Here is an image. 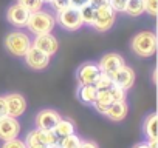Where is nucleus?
<instances>
[{"mask_svg":"<svg viewBox=\"0 0 158 148\" xmlns=\"http://www.w3.org/2000/svg\"><path fill=\"white\" fill-rule=\"evenodd\" d=\"M56 26V17L47 11H34L30 13L28 22H27V28L30 29V33L33 34H45V33H51Z\"/></svg>","mask_w":158,"mask_h":148,"instance_id":"2","label":"nucleus"},{"mask_svg":"<svg viewBox=\"0 0 158 148\" xmlns=\"http://www.w3.org/2000/svg\"><path fill=\"white\" fill-rule=\"evenodd\" d=\"M144 3V13H147L150 17H155L158 13V0H143Z\"/></svg>","mask_w":158,"mask_h":148,"instance_id":"25","label":"nucleus"},{"mask_svg":"<svg viewBox=\"0 0 158 148\" xmlns=\"http://www.w3.org/2000/svg\"><path fill=\"white\" fill-rule=\"evenodd\" d=\"M113 85H115V84H113L112 77L109 76V74H104V72H101V76L98 77V80H96V84H95V87H96L98 90H110Z\"/></svg>","mask_w":158,"mask_h":148,"instance_id":"24","label":"nucleus"},{"mask_svg":"<svg viewBox=\"0 0 158 148\" xmlns=\"http://www.w3.org/2000/svg\"><path fill=\"white\" fill-rule=\"evenodd\" d=\"M3 116H8V110H6V102H5V97L0 96V117Z\"/></svg>","mask_w":158,"mask_h":148,"instance_id":"32","label":"nucleus"},{"mask_svg":"<svg viewBox=\"0 0 158 148\" xmlns=\"http://www.w3.org/2000/svg\"><path fill=\"white\" fill-rule=\"evenodd\" d=\"M28 17H30V11L19 3H14L6 10V20L16 28H25Z\"/></svg>","mask_w":158,"mask_h":148,"instance_id":"13","label":"nucleus"},{"mask_svg":"<svg viewBox=\"0 0 158 148\" xmlns=\"http://www.w3.org/2000/svg\"><path fill=\"white\" fill-rule=\"evenodd\" d=\"M112 94H113L115 100H126V97H127V91L123 90L121 87H116V85L112 87Z\"/></svg>","mask_w":158,"mask_h":148,"instance_id":"28","label":"nucleus"},{"mask_svg":"<svg viewBox=\"0 0 158 148\" xmlns=\"http://www.w3.org/2000/svg\"><path fill=\"white\" fill-rule=\"evenodd\" d=\"M31 45H33V42H31L30 36L23 31H13V33H8L5 37L6 51L16 57H23Z\"/></svg>","mask_w":158,"mask_h":148,"instance_id":"3","label":"nucleus"},{"mask_svg":"<svg viewBox=\"0 0 158 148\" xmlns=\"http://www.w3.org/2000/svg\"><path fill=\"white\" fill-rule=\"evenodd\" d=\"M126 62H124V57L118 53H107L104 54L99 62H98V66L101 69V72L104 74H109V76H112V74L115 71H118L121 66H124Z\"/></svg>","mask_w":158,"mask_h":148,"instance_id":"9","label":"nucleus"},{"mask_svg":"<svg viewBox=\"0 0 158 148\" xmlns=\"http://www.w3.org/2000/svg\"><path fill=\"white\" fill-rule=\"evenodd\" d=\"M60 116L57 111L54 110H40L36 117H34V123H36V128H40V130H53L56 127V123L59 122Z\"/></svg>","mask_w":158,"mask_h":148,"instance_id":"15","label":"nucleus"},{"mask_svg":"<svg viewBox=\"0 0 158 148\" xmlns=\"http://www.w3.org/2000/svg\"><path fill=\"white\" fill-rule=\"evenodd\" d=\"M79 11H81L82 22H84L85 25H90V26H92L93 19H95V8H93L90 3H87V5H84L82 8H79Z\"/></svg>","mask_w":158,"mask_h":148,"instance_id":"22","label":"nucleus"},{"mask_svg":"<svg viewBox=\"0 0 158 148\" xmlns=\"http://www.w3.org/2000/svg\"><path fill=\"white\" fill-rule=\"evenodd\" d=\"M50 148H60V146H59V145H57V143H54V145H51V146H50Z\"/></svg>","mask_w":158,"mask_h":148,"instance_id":"36","label":"nucleus"},{"mask_svg":"<svg viewBox=\"0 0 158 148\" xmlns=\"http://www.w3.org/2000/svg\"><path fill=\"white\" fill-rule=\"evenodd\" d=\"M28 148H50V146H47V145H31Z\"/></svg>","mask_w":158,"mask_h":148,"instance_id":"35","label":"nucleus"},{"mask_svg":"<svg viewBox=\"0 0 158 148\" xmlns=\"http://www.w3.org/2000/svg\"><path fill=\"white\" fill-rule=\"evenodd\" d=\"M25 63L31 68V69H36V71H40V69H45L48 65H50V56L42 53L40 49H37L36 46H30V49L25 53Z\"/></svg>","mask_w":158,"mask_h":148,"instance_id":"8","label":"nucleus"},{"mask_svg":"<svg viewBox=\"0 0 158 148\" xmlns=\"http://www.w3.org/2000/svg\"><path fill=\"white\" fill-rule=\"evenodd\" d=\"M112 80H113V84L116 85V87H121L123 90H130L132 87H133V84H135V71L130 68V66H127V65H124V66H121L118 71H115L113 74H112Z\"/></svg>","mask_w":158,"mask_h":148,"instance_id":"12","label":"nucleus"},{"mask_svg":"<svg viewBox=\"0 0 158 148\" xmlns=\"http://www.w3.org/2000/svg\"><path fill=\"white\" fill-rule=\"evenodd\" d=\"M156 123H158V117L156 113H149L143 122V133L146 136V139L150 140H156Z\"/></svg>","mask_w":158,"mask_h":148,"instance_id":"17","label":"nucleus"},{"mask_svg":"<svg viewBox=\"0 0 158 148\" xmlns=\"http://www.w3.org/2000/svg\"><path fill=\"white\" fill-rule=\"evenodd\" d=\"M99 76H101V69H99L98 63H92V62L81 65L76 71V77H77L79 85H95Z\"/></svg>","mask_w":158,"mask_h":148,"instance_id":"7","label":"nucleus"},{"mask_svg":"<svg viewBox=\"0 0 158 148\" xmlns=\"http://www.w3.org/2000/svg\"><path fill=\"white\" fill-rule=\"evenodd\" d=\"M2 148H28V146H27L25 140H20V139L14 137V139H11V140H6V142L2 145Z\"/></svg>","mask_w":158,"mask_h":148,"instance_id":"26","label":"nucleus"},{"mask_svg":"<svg viewBox=\"0 0 158 148\" xmlns=\"http://www.w3.org/2000/svg\"><path fill=\"white\" fill-rule=\"evenodd\" d=\"M56 22H59V25L67 31H77L84 25L81 11H79V8H74V6H67L65 10L59 11Z\"/></svg>","mask_w":158,"mask_h":148,"instance_id":"4","label":"nucleus"},{"mask_svg":"<svg viewBox=\"0 0 158 148\" xmlns=\"http://www.w3.org/2000/svg\"><path fill=\"white\" fill-rule=\"evenodd\" d=\"M70 6H74V8H82L84 5L89 3V0H68Z\"/></svg>","mask_w":158,"mask_h":148,"instance_id":"33","label":"nucleus"},{"mask_svg":"<svg viewBox=\"0 0 158 148\" xmlns=\"http://www.w3.org/2000/svg\"><path fill=\"white\" fill-rule=\"evenodd\" d=\"M124 13L129 14L130 17H138L144 13V3L143 0H127Z\"/></svg>","mask_w":158,"mask_h":148,"instance_id":"20","label":"nucleus"},{"mask_svg":"<svg viewBox=\"0 0 158 148\" xmlns=\"http://www.w3.org/2000/svg\"><path fill=\"white\" fill-rule=\"evenodd\" d=\"M77 148H99V145L93 140H81Z\"/></svg>","mask_w":158,"mask_h":148,"instance_id":"31","label":"nucleus"},{"mask_svg":"<svg viewBox=\"0 0 158 148\" xmlns=\"http://www.w3.org/2000/svg\"><path fill=\"white\" fill-rule=\"evenodd\" d=\"M127 113H129V105L126 103V100H115L107 107L104 116H107L113 122H121L126 119Z\"/></svg>","mask_w":158,"mask_h":148,"instance_id":"16","label":"nucleus"},{"mask_svg":"<svg viewBox=\"0 0 158 148\" xmlns=\"http://www.w3.org/2000/svg\"><path fill=\"white\" fill-rule=\"evenodd\" d=\"M132 51L139 57H152L156 53V36L153 31H141L130 42Z\"/></svg>","mask_w":158,"mask_h":148,"instance_id":"1","label":"nucleus"},{"mask_svg":"<svg viewBox=\"0 0 158 148\" xmlns=\"http://www.w3.org/2000/svg\"><path fill=\"white\" fill-rule=\"evenodd\" d=\"M5 102H6V110H8V116L11 117H20L25 111H27V100L22 94L19 93H11L3 96Z\"/></svg>","mask_w":158,"mask_h":148,"instance_id":"14","label":"nucleus"},{"mask_svg":"<svg viewBox=\"0 0 158 148\" xmlns=\"http://www.w3.org/2000/svg\"><path fill=\"white\" fill-rule=\"evenodd\" d=\"M57 136L54 134L53 130H40V128H36L33 131H30L27 134V139H25V143L27 146H31V145H47V146H51L54 143H57Z\"/></svg>","mask_w":158,"mask_h":148,"instance_id":"6","label":"nucleus"},{"mask_svg":"<svg viewBox=\"0 0 158 148\" xmlns=\"http://www.w3.org/2000/svg\"><path fill=\"white\" fill-rule=\"evenodd\" d=\"M16 3L22 5V6H23L25 10H28L30 13L39 11V10H42V6H44V2H42V0H17Z\"/></svg>","mask_w":158,"mask_h":148,"instance_id":"23","label":"nucleus"},{"mask_svg":"<svg viewBox=\"0 0 158 148\" xmlns=\"http://www.w3.org/2000/svg\"><path fill=\"white\" fill-rule=\"evenodd\" d=\"M96 94H98V88L95 85H79L77 88V97L85 105H93L96 100Z\"/></svg>","mask_w":158,"mask_h":148,"instance_id":"18","label":"nucleus"},{"mask_svg":"<svg viewBox=\"0 0 158 148\" xmlns=\"http://www.w3.org/2000/svg\"><path fill=\"white\" fill-rule=\"evenodd\" d=\"M48 3H50V5L53 6V10H54L56 13H59V11L65 10L67 6H70V3H68V0H50Z\"/></svg>","mask_w":158,"mask_h":148,"instance_id":"29","label":"nucleus"},{"mask_svg":"<svg viewBox=\"0 0 158 148\" xmlns=\"http://www.w3.org/2000/svg\"><path fill=\"white\" fill-rule=\"evenodd\" d=\"M127 0H109V5L115 13H124Z\"/></svg>","mask_w":158,"mask_h":148,"instance_id":"27","label":"nucleus"},{"mask_svg":"<svg viewBox=\"0 0 158 148\" xmlns=\"http://www.w3.org/2000/svg\"><path fill=\"white\" fill-rule=\"evenodd\" d=\"M79 143H81V139H79L74 133H71L68 136H64L57 140V145L60 148H77Z\"/></svg>","mask_w":158,"mask_h":148,"instance_id":"21","label":"nucleus"},{"mask_svg":"<svg viewBox=\"0 0 158 148\" xmlns=\"http://www.w3.org/2000/svg\"><path fill=\"white\" fill-rule=\"evenodd\" d=\"M20 134V123L17 117L3 116L0 117V140H11Z\"/></svg>","mask_w":158,"mask_h":148,"instance_id":"10","label":"nucleus"},{"mask_svg":"<svg viewBox=\"0 0 158 148\" xmlns=\"http://www.w3.org/2000/svg\"><path fill=\"white\" fill-rule=\"evenodd\" d=\"M115 20H116V13L110 8V5H104L95 8V19L92 26L99 33H106L115 25Z\"/></svg>","mask_w":158,"mask_h":148,"instance_id":"5","label":"nucleus"},{"mask_svg":"<svg viewBox=\"0 0 158 148\" xmlns=\"http://www.w3.org/2000/svg\"><path fill=\"white\" fill-rule=\"evenodd\" d=\"M33 46H36L37 49H40L42 53L48 54L50 57L53 54L57 53L59 49V42L57 39L51 34V33H45V34H37L34 37V42H33Z\"/></svg>","mask_w":158,"mask_h":148,"instance_id":"11","label":"nucleus"},{"mask_svg":"<svg viewBox=\"0 0 158 148\" xmlns=\"http://www.w3.org/2000/svg\"><path fill=\"white\" fill-rule=\"evenodd\" d=\"M53 131H54V134L57 136V139H60V137H64V136H68V134H71V133H74V123H73V120H70V119H59V122L56 123V127L53 128Z\"/></svg>","mask_w":158,"mask_h":148,"instance_id":"19","label":"nucleus"},{"mask_svg":"<svg viewBox=\"0 0 158 148\" xmlns=\"http://www.w3.org/2000/svg\"><path fill=\"white\" fill-rule=\"evenodd\" d=\"M89 3H90L93 8H99V6L109 5V0H89Z\"/></svg>","mask_w":158,"mask_h":148,"instance_id":"34","label":"nucleus"},{"mask_svg":"<svg viewBox=\"0 0 158 148\" xmlns=\"http://www.w3.org/2000/svg\"><path fill=\"white\" fill-rule=\"evenodd\" d=\"M42 2H44V3H45V2H47V3H48V2H50V0H42Z\"/></svg>","mask_w":158,"mask_h":148,"instance_id":"37","label":"nucleus"},{"mask_svg":"<svg viewBox=\"0 0 158 148\" xmlns=\"http://www.w3.org/2000/svg\"><path fill=\"white\" fill-rule=\"evenodd\" d=\"M158 146V140H144V142H138L136 145H133V148H156Z\"/></svg>","mask_w":158,"mask_h":148,"instance_id":"30","label":"nucleus"}]
</instances>
